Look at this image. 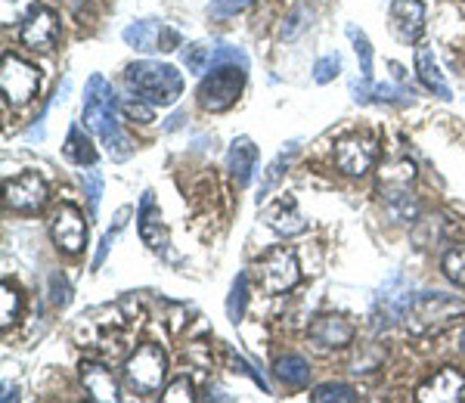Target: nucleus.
I'll list each match as a JSON object with an SVG mask.
<instances>
[{
    "instance_id": "7",
    "label": "nucleus",
    "mask_w": 465,
    "mask_h": 403,
    "mask_svg": "<svg viewBox=\"0 0 465 403\" xmlns=\"http://www.w3.org/2000/svg\"><path fill=\"white\" fill-rule=\"evenodd\" d=\"M258 286L264 295H282L292 292V289L302 282V267H298L295 251L286 249V245H276L270 249L264 258L258 260Z\"/></svg>"
},
{
    "instance_id": "12",
    "label": "nucleus",
    "mask_w": 465,
    "mask_h": 403,
    "mask_svg": "<svg viewBox=\"0 0 465 403\" xmlns=\"http://www.w3.org/2000/svg\"><path fill=\"white\" fill-rule=\"evenodd\" d=\"M379 159V146L372 137H344L335 146V165L351 177H363L370 174V168Z\"/></svg>"
},
{
    "instance_id": "4",
    "label": "nucleus",
    "mask_w": 465,
    "mask_h": 403,
    "mask_svg": "<svg viewBox=\"0 0 465 403\" xmlns=\"http://www.w3.org/2000/svg\"><path fill=\"white\" fill-rule=\"evenodd\" d=\"M412 181H416V168L407 159H394L388 168H381V205L394 221L410 223L419 218V199L412 192Z\"/></svg>"
},
{
    "instance_id": "22",
    "label": "nucleus",
    "mask_w": 465,
    "mask_h": 403,
    "mask_svg": "<svg viewBox=\"0 0 465 403\" xmlns=\"http://www.w3.org/2000/svg\"><path fill=\"white\" fill-rule=\"evenodd\" d=\"M63 152H65V159L74 162V165H81V168H87V165H94V162H96L94 140L87 137V131L81 128V124H72V128H69V140H65Z\"/></svg>"
},
{
    "instance_id": "10",
    "label": "nucleus",
    "mask_w": 465,
    "mask_h": 403,
    "mask_svg": "<svg viewBox=\"0 0 465 403\" xmlns=\"http://www.w3.org/2000/svg\"><path fill=\"white\" fill-rule=\"evenodd\" d=\"M124 44L140 54H155V50H177L180 34L159 19H137L124 28Z\"/></svg>"
},
{
    "instance_id": "31",
    "label": "nucleus",
    "mask_w": 465,
    "mask_h": 403,
    "mask_svg": "<svg viewBox=\"0 0 465 403\" xmlns=\"http://www.w3.org/2000/svg\"><path fill=\"white\" fill-rule=\"evenodd\" d=\"M183 65H186V72H193V74H205L208 65H212V50H208L205 44H186Z\"/></svg>"
},
{
    "instance_id": "2",
    "label": "nucleus",
    "mask_w": 465,
    "mask_h": 403,
    "mask_svg": "<svg viewBox=\"0 0 465 403\" xmlns=\"http://www.w3.org/2000/svg\"><path fill=\"white\" fill-rule=\"evenodd\" d=\"M465 317V298L450 292H419L410 295L401 319L412 335H438L456 326Z\"/></svg>"
},
{
    "instance_id": "44",
    "label": "nucleus",
    "mask_w": 465,
    "mask_h": 403,
    "mask_svg": "<svg viewBox=\"0 0 465 403\" xmlns=\"http://www.w3.org/2000/svg\"><path fill=\"white\" fill-rule=\"evenodd\" d=\"M183 122H186V112H174V115L164 122V131H177V128H183Z\"/></svg>"
},
{
    "instance_id": "6",
    "label": "nucleus",
    "mask_w": 465,
    "mask_h": 403,
    "mask_svg": "<svg viewBox=\"0 0 465 403\" xmlns=\"http://www.w3.org/2000/svg\"><path fill=\"white\" fill-rule=\"evenodd\" d=\"M168 378V357L159 345H140L124 363V382L134 394H155Z\"/></svg>"
},
{
    "instance_id": "45",
    "label": "nucleus",
    "mask_w": 465,
    "mask_h": 403,
    "mask_svg": "<svg viewBox=\"0 0 465 403\" xmlns=\"http://www.w3.org/2000/svg\"><path fill=\"white\" fill-rule=\"evenodd\" d=\"M388 65H391V72H394V78H397V81H407V72H403V65H401V63H388Z\"/></svg>"
},
{
    "instance_id": "3",
    "label": "nucleus",
    "mask_w": 465,
    "mask_h": 403,
    "mask_svg": "<svg viewBox=\"0 0 465 403\" xmlns=\"http://www.w3.org/2000/svg\"><path fill=\"white\" fill-rule=\"evenodd\" d=\"M124 81L140 100L153 103V106H174L183 93V78L174 65L168 63H153V59H140V63H131L124 69Z\"/></svg>"
},
{
    "instance_id": "35",
    "label": "nucleus",
    "mask_w": 465,
    "mask_h": 403,
    "mask_svg": "<svg viewBox=\"0 0 465 403\" xmlns=\"http://www.w3.org/2000/svg\"><path fill=\"white\" fill-rule=\"evenodd\" d=\"M81 183H84V192L90 199V214H96V208H100V199H103V174L90 165V171L81 174Z\"/></svg>"
},
{
    "instance_id": "15",
    "label": "nucleus",
    "mask_w": 465,
    "mask_h": 403,
    "mask_svg": "<svg viewBox=\"0 0 465 403\" xmlns=\"http://www.w3.org/2000/svg\"><path fill=\"white\" fill-rule=\"evenodd\" d=\"M391 32L397 41L412 44L425 32V4L422 0H394L391 4Z\"/></svg>"
},
{
    "instance_id": "9",
    "label": "nucleus",
    "mask_w": 465,
    "mask_h": 403,
    "mask_svg": "<svg viewBox=\"0 0 465 403\" xmlns=\"http://www.w3.org/2000/svg\"><path fill=\"white\" fill-rule=\"evenodd\" d=\"M4 202L19 214H35L47 205V183L37 171H25L4 183Z\"/></svg>"
},
{
    "instance_id": "11",
    "label": "nucleus",
    "mask_w": 465,
    "mask_h": 403,
    "mask_svg": "<svg viewBox=\"0 0 465 403\" xmlns=\"http://www.w3.org/2000/svg\"><path fill=\"white\" fill-rule=\"evenodd\" d=\"M50 236H54L56 249L65 255H78L87 245V221L74 205H59L50 221Z\"/></svg>"
},
{
    "instance_id": "46",
    "label": "nucleus",
    "mask_w": 465,
    "mask_h": 403,
    "mask_svg": "<svg viewBox=\"0 0 465 403\" xmlns=\"http://www.w3.org/2000/svg\"><path fill=\"white\" fill-rule=\"evenodd\" d=\"M205 400H230V398H227L223 391H208V394H205Z\"/></svg>"
},
{
    "instance_id": "43",
    "label": "nucleus",
    "mask_w": 465,
    "mask_h": 403,
    "mask_svg": "<svg viewBox=\"0 0 465 403\" xmlns=\"http://www.w3.org/2000/svg\"><path fill=\"white\" fill-rule=\"evenodd\" d=\"M54 301L59 304V308H65L69 304V282L63 280V276H54Z\"/></svg>"
},
{
    "instance_id": "17",
    "label": "nucleus",
    "mask_w": 465,
    "mask_h": 403,
    "mask_svg": "<svg viewBox=\"0 0 465 403\" xmlns=\"http://www.w3.org/2000/svg\"><path fill=\"white\" fill-rule=\"evenodd\" d=\"M311 341L320 348H348L354 341V326L339 313H322L311 323Z\"/></svg>"
},
{
    "instance_id": "5",
    "label": "nucleus",
    "mask_w": 465,
    "mask_h": 403,
    "mask_svg": "<svg viewBox=\"0 0 465 403\" xmlns=\"http://www.w3.org/2000/svg\"><path fill=\"white\" fill-rule=\"evenodd\" d=\"M242 65H212V74H205L199 84V106L205 112H227L236 106L239 93L245 87Z\"/></svg>"
},
{
    "instance_id": "25",
    "label": "nucleus",
    "mask_w": 465,
    "mask_h": 403,
    "mask_svg": "<svg viewBox=\"0 0 465 403\" xmlns=\"http://www.w3.org/2000/svg\"><path fill=\"white\" fill-rule=\"evenodd\" d=\"M245 308H249V273H236L230 286V295H227V317L230 323H242L245 317Z\"/></svg>"
},
{
    "instance_id": "21",
    "label": "nucleus",
    "mask_w": 465,
    "mask_h": 403,
    "mask_svg": "<svg viewBox=\"0 0 465 403\" xmlns=\"http://www.w3.org/2000/svg\"><path fill=\"white\" fill-rule=\"evenodd\" d=\"M416 74L434 96H440V100H453V91H450L444 72H440L438 59H434V50L429 47V44H419L416 47Z\"/></svg>"
},
{
    "instance_id": "42",
    "label": "nucleus",
    "mask_w": 465,
    "mask_h": 403,
    "mask_svg": "<svg viewBox=\"0 0 465 403\" xmlns=\"http://www.w3.org/2000/svg\"><path fill=\"white\" fill-rule=\"evenodd\" d=\"M115 230H118V227H115ZM115 230H106V233H103V239H100V249H96V258H94V270H100L103 260H106L109 249H112V242H115Z\"/></svg>"
},
{
    "instance_id": "1",
    "label": "nucleus",
    "mask_w": 465,
    "mask_h": 403,
    "mask_svg": "<svg viewBox=\"0 0 465 403\" xmlns=\"http://www.w3.org/2000/svg\"><path fill=\"white\" fill-rule=\"evenodd\" d=\"M118 112H122V103H118L109 81L103 74H90L84 91V124L100 137V143L106 146L112 162H124L134 152L131 140H127V133L118 124Z\"/></svg>"
},
{
    "instance_id": "41",
    "label": "nucleus",
    "mask_w": 465,
    "mask_h": 403,
    "mask_svg": "<svg viewBox=\"0 0 465 403\" xmlns=\"http://www.w3.org/2000/svg\"><path fill=\"white\" fill-rule=\"evenodd\" d=\"M351 96L357 103H372V78L360 74V78H351Z\"/></svg>"
},
{
    "instance_id": "39",
    "label": "nucleus",
    "mask_w": 465,
    "mask_h": 403,
    "mask_svg": "<svg viewBox=\"0 0 465 403\" xmlns=\"http://www.w3.org/2000/svg\"><path fill=\"white\" fill-rule=\"evenodd\" d=\"M162 400H164V403H183V400H193V382H190L186 376L174 378V382L164 388Z\"/></svg>"
},
{
    "instance_id": "19",
    "label": "nucleus",
    "mask_w": 465,
    "mask_h": 403,
    "mask_svg": "<svg viewBox=\"0 0 465 403\" xmlns=\"http://www.w3.org/2000/svg\"><path fill=\"white\" fill-rule=\"evenodd\" d=\"M264 221L270 223V230H276V233L286 236V239H289V236L304 233V230H307L304 214L298 211L295 199H289V196H282L280 202L267 205V208H264Z\"/></svg>"
},
{
    "instance_id": "13",
    "label": "nucleus",
    "mask_w": 465,
    "mask_h": 403,
    "mask_svg": "<svg viewBox=\"0 0 465 403\" xmlns=\"http://www.w3.org/2000/svg\"><path fill=\"white\" fill-rule=\"evenodd\" d=\"M22 44H25L28 50H41V54H47V50L56 47L59 41V19L54 10H47V6H37V10L22 22Z\"/></svg>"
},
{
    "instance_id": "24",
    "label": "nucleus",
    "mask_w": 465,
    "mask_h": 403,
    "mask_svg": "<svg viewBox=\"0 0 465 403\" xmlns=\"http://www.w3.org/2000/svg\"><path fill=\"white\" fill-rule=\"evenodd\" d=\"M295 155H298V143H289V149H282V152L276 155V159L267 165V171H264V181H261V192H258V205L270 196V190H273V186L282 181V174H286L289 162L295 159Z\"/></svg>"
},
{
    "instance_id": "23",
    "label": "nucleus",
    "mask_w": 465,
    "mask_h": 403,
    "mask_svg": "<svg viewBox=\"0 0 465 403\" xmlns=\"http://www.w3.org/2000/svg\"><path fill=\"white\" fill-rule=\"evenodd\" d=\"M273 372H276V378H280L282 385H289V388H304L307 382H311V363H307L302 354L280 357Z\"/></svg>"
},
{
    "instance_id": "8",
    "label": "nucleus",
    "mask_w": 465,
    "mask_h": 403,
    "mask_svg": "<svg viewBox=\"0 0 465 403\" xmlns=\"http://www.w3.org/2000/svg\"><path fill=\"white\" fill-rule=\"evenodd\" d=\"M0 87H4L6 103L13 109H19L25 103H32L37 91H41V72H37V65L25 63V59L6 54L4 65H0Z\"/></svg>"
},
{
    "instance_id": "16",
    "label": "nucleus",
    "mask_w": 465,
    "mask_h": 403,
    "mask_svg": "<svg viewBox=\"0 0 465 403\" xmlns=\"http://www.w3.org/2000/svg\"><path fill=\"white\" fill-rule=\"evenodd\" d=\"M81 385H84L87 398L96 403H118L122 394H118V382L112 376V369L106 363H96V360H84L81 363Z\"/></svg>"
},
{
    "instance_id": "30",
    "label": "nucleus",
    "mask_w": 465,
    "mask_h": 403,
    "mask_svg": "<svg viewBox=\"0 0 465 403\" xmlns=\"http://www.w3.org/2000/svg\"><path fill=\"white\" fill-rule=\"evenodd\" d=\"M416 100L412 87H397V84H372V103H391V106H403V103Z\"/></svg>"
},
{
    "instance_id": "26",
    "label": "nucleus",
    "mask_w": 465,
    "mask_h": 403,
    "mask_svg": "<svg viewBox=\"0 0 465 403\" xmlns=\"http://www.w3.org/2000/svg\"><path fill=\"white\" fill-rule=\"evenodd\" d=\"M311 400L313 403H329V400H335V403H357V391L351 385H344V382H326V385L313 388Z\"/></svg>"
},
{
    "instance_id": "32",
    "label": "nucleus",
    "mask_w": 465,
    "mask_h": 403,
    "mask_svg": "<svg viewBox=\"0 0 465 403\" xmlns=\"http://www.w3.org/2000/svg\"><path fill=\"white\" fill-rule=\"evenodd\" d=\"M341 72V56L339 54H329V56H320L317 63H313V81L317 84H329V81H335Z\"/></svg>"
},
{
    "instance_id": "20",
    "label": "nucleus",
    "mask_w": 465,
    "mask_h": 403,
    "mask_svg": "<svg viewBox=\"0 0 465 403\" xmlns=\"http://www.w3.org/2000/svg\"><path fill=\"white\" fill-rule=\"evenodd\" d=\"M254 165H258V146L249 137H236L227 149V171L236 186H249Z\"/></svg>"
},
{
    "instance_id": "34",
    "label": "nucleus",
    "mask_w": 465,
    "mask_h": 403,
    "mask_svg": "<svg viewBox=\"0 0 465 403\" xmlns=\"http://www.w3.org/2000/svg\"><path fill=\"white\" fill-rule=\"evenodd\" d=\"M16 317H19V292L4 282V289H0V326L6 329Z\"/></svg>"
},
{
    "instance_id": "29",
    "label": "nucleus",
    "mask_w": 465,
    "mask_h": 403,
    "mask_svg": "<svg viewBox=\"0 0 465 403\" xmlns=\"http://www.w3.org/2000/svg\"><path fill=\"white\" fill-rule=\"evenodd\" d=\"M348 37H351V44H354V54L360 59V74L372 78V44H370V37L360 32L357 25H348Z\"/></svg>"
},
{
    "instance_id": "18",
    "label": "nucleus",
    "mask_w": 465,
    "mask_h": 403,
    "mask_svg": "<svg viewBox=\"0 0 465 403\" xmlns=\"http://www.w3.org/2000/svg\"><path fill=\"white\" fill-rule=\"evenodd\" d=\"M137 230H140V239L149 245L153 251H162L168 245V233H164V223H162V211L155 208V196L153 190L143 192L140 199V211H137Z\"/></svg>"
},
{
    "instance_id": "33",
    "label": "nucleus",
    "mask_w": 465,
    "mask_h": 403,
    "mask_svg": "<svg viewBox=\"0 0 465 403\" xmlns=\"http://www.w3.org/2000/svg\"><path fill=\"white\" fill-rule=\"evenodd\" d=\"M311 16H313V13L307 10V6H295V10H292L289 16H286V22H282V32L280 34L286 37V41L298 37L307 25H311Z\"/></svg>"
},
{
    "instance_id": "40",
    "label": "nucleus",
    "mask_w": 465,
    "mask_h": 403,
    "mask_svg": "<svg viewBox=\"0 0 465 403\" xmlns=\"http://www.w3.org/2000/svg\"><path fill=\"white\" fill-rule=\"evenodd\" d=\"M232 369H236V372H242V376H249L252 382L261 388V391H264V394H270V385H267V378L261 376V372H254V369H252L249 363H245V360H242V357H239V354H232Z\"/></svg>"
},
{
    "instance_id": "38",
    "label": "nucleus",
    "mask_w": 465,
    "mask_h": 403,
    "mask_svg": "<svg viewBox=\"0 0 465 403\" xmlns=\"http://www.w3.org/2000/svg\"><path fill=\"white\" fill-rule=\"evenodd\" d=\"M245 6H252V0H212V4H208V16L230 19V16H236V13H242Z\"/></svg>"
},
{
    "instance_id": "27",
    "label": "nucleus",
    "mask_w": 465,
    "mask_h": 403,
    "mask_svg": "<svg viewBox=\"0 0 465 403\" xmlns=\"http://www.w3.org/2000/svg\"><path fill=\"white\" fill-rule=\"evenodd\" d=\"M440 267H444L447 280L456 282V286H465V242H456L450 245L444 251V258H440Z\"/></svg>"
},
{
    "instance_id": "28",
    "label": "nucleus",
    "mask_w": 465,
    "mask_h": 403,
    "mask_svg": "<svg viewBox=\"0 0 465 403\" xmlns=\"http://www.w3.org/2000/svg\"><path fill=\"white\" fill-rule=\"evenodd\" d=\"M35 10H37V0H0V19H4L6 28L25 22Z\"/></svg>"
},
{
    "instance_id": "14",
    "label": "nucleus",
    "mask_w": 465,
    "mask_h": 403,
    "mask_svg": "<svg viewBox=\"0 0 465 403\" xmlns=\"http://www.w3.org/2000/svg\"><path fill=\"white\" fill-rule=\"evenodd\" d=\"M465 391V376L460 369L444 367L438 369L425 385H419L416 400L419 403H456Z\"/></svg>"
},
{
    "instance_id": "36",
    "label": "nucleus",
    "mask_w": 465,
    "mask_h": 403,
    "mask_svg": "<svg viewBox=\"0 0 465 403\" xmlns=\"http://www.w3.org/2000/svg\"><path fill=\"white\" fill-rule=\"evenodd\" d=\"M212 65H242V69H249V56H245L239 47H230V44H217L214 54H212Z\"/></svg>"
},
{
    "instance_id": "37",
    "label": "nucleus",
    "mask_w": 465,
    "mask_h": 403,
    "mask_svg": "<svg viewBox=\"0 0 465 403\" xmlns=\"http://www.w3.org/2000/svg\"><path fill=\"white\" fill-rule=\"evenodd\" d=\"M122 115H127L131 122H137V124H149V122H153V103L140 100V96L124 100L122 103Z\"/></svg>"
}]
</instances>
